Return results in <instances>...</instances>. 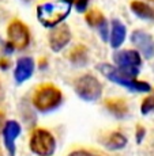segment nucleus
Returning <instances> with one entry per match:
<instances>
[{
  "label": "nucleus",
  "mask_w": 154,
  "mask_h": 156,
  "mask_svg": "<svg viewBox=\"0 0 154 156\" xmlns=\"http://www.w3.org/2000/svg\"><path fill=\"white\" fill-rule=\"evenodd\" d=\"M7 38L15 49H25L30 44V31L23 22L14 20L7 29Z\"/></svg>",
  "instance_id": "7"
},
{
  "label": "nucleus",
  "mask_w": 154,
  "mask_h": 156,
  "mask_svg": "<svg viewBox=\"0 0 154 156\" xmlns=\"http://www.w3.org/2000/svg\"><path fill=\"white\" fill-rule=\"evenodd\" d=\"M22 133V126L18 121L15 119H11V121H7L4 125V129L2 132V136H3V141H4L6 149H7L8 155L10 156H15V152H17V143L18 137L21 136Z\"/></svg>",
  "instance_id": "9"
},
{
  "label": "nucleus",
  "mask_w": 154,
  "mask_h": 156,
  "mask_svg": "<svg viewBox=\"0 0 154 156\" xmlns=\"http://www.w3.org/2000/svg\"><path fill=\"white\" fill-rule=\"evenodd\" d=\"M36 64L34 60L32 57H21L17 61V65L14 68V79L18 84H23L25 82H28L29 79H32V76L34 75Z\"/></svg>",
  "instance_id": "11"
},
{
  "label": "nucleus",
  "mask_w": 154,
  "mask_h": 156,
  "mask_svg": "<svg viewBox=\"0 0 154 156\" xmlns=\"http://www.w3.org/2000/svg\"><path fill=\"white\" fill-rule=\"evenodd\" d=\"M152 112H154V90L141 103V113L143 115H147V114H150Z\"/></svg>",
  "instance_id": "16"
},
{
  "label": "nucleus",
  "mask_w": 154,
  "mask_h": 156,
  "mask_svg": "<svg viewBox=\"0 0 154 156\" xmlns=\"http://www.w3.org/2000/svg\"><path fill=\"white\" fill-rule=\"evenodd\" d=\"M56 147L55 136L47 129H36L29 139V149L36 156H53Z\"/></svg>",
  "instance_id": "4"
},
{
  "label": "nucleus",
  "mask_w": 154,
  "mask_h": 156,
  "mask_svg": "<svg viewBox=\"0 0 154 156\" xmlns=\"http://www.w3.org/2000/svg\"><path fill=\"white\" fill-rule=\"evenodd\" d=\"M72 3L70 0H53L37 5V19L45 29H55L60 26L71 14Z\"/></svg>",
  "instance_id": "1"
},
{
  "label": "nucleus",
  "mask_w": 154,
  "mask_h": 156,
  "mask_svg": "<svg viewBox=\"0 0 154 156\" xmlns=\"http://www.w3.org/2000/svg\"><path fill=\"white\" fill-rule=\"evenodd\" d=\"M75 92L85 102H96L102 97V84L96 76L86 73L77 79Z\"/></svg>",
  "instance_id": "6"
},
{
  "label": "nucleus",
  "mask_w": 154,
  "mask_h": 156,
  "mask_svg": "<svg viewBox=\"0 0 154 156\" xmlns=\"http://www.w3.org/2000/svg\"><path fill=\"white\" fill-rule=\"evenodd\" d=\"M131 42L145 58H152L154 56V38L143 30H135L131 34Z\"/></svg>",
  "instance_id": "8"
},
{
  "label": "nucleus",
  "mask_w": 154,
  "mask_h": 156,
  "mask_svg": "<svg viewBox=\"0 0 154 156\" xmlns=\"http://www.w3.org/2000/svg\"><path fill=\"white\" fill-rule=\"evenodd\" d=\"M0 95H2V90H0Z\"/></svg>",
  "instance_id": "21"
},
{
  "label": "nucleus",
  "mask_w": 154,
  "mask_h": 156,
  "mask_svg": "<svg viewBox=\"0 0 154 156\" xmlns=\"http://www.w3.org/2000/svg\"><path fill=\"white\" fill-rule=\"evenodd\" d=\"M72 3V7L77 8L78 12H85L87 10V5H89V0H70Z\"/></svg>",
  "instance_id": "17"
},
{
  "label": "nucleus",
  "mask_w": 154,
  "mask_h": 156,
  "mask_svg": "<svg viewBox=\"0 0 154 156\" xmlns=\"http://www.w3.org/2000/svg\"><path fill=\"white\" fill-rule=\"evenodd\" d=\"M128 144V140L123 133L120 132H113L108 136V139L105 140L104 147L108 151H120V149H124Z\"/></svg>",
  "instance_id": "15"
},
{
  "label": "nucleus",
  "mask_w": 154,
  "mask_h": 156,
  "mask_svg": "<svg viewBox=\"0 0 154 156\" xmlns=\"http://www.w3.org/2000/svg\"><path fill=\"white\" fill-rule=\"evenodd\" d=\"M130 10L137 15L139 19L143 20H154V8L150 7L149 4L139 0H134V2L130 4Z\"/></svg>",
  "instance_id": "14"
},
{
  "label": "nucleus",
  "mask_w": 154,
  "mask_h": 156,
  "mask_svg": "<svg viewBox=\"0 0 154 156\" xmlns=\"http://www.w3.org/2000/svg\"><path fill=\"white\" fill-rule=\"evenodd\" d=\"M6 119H4V114L0 113V133L3 132V129H4V125H6Z\"/></svg>",
  "instance_id": "20"
},
{
  "label": "nucleus",
  "mask_w": 154,
  "mask_h": 156,
  "mask_svg": "<svg viewBox=\"0 0 154 156\" xmlns=\"http://www.w3.org/2000/svg\"><path fill=\"white\" fill-rule=\"evenodd\" d=\"M67 156H101V155H97V154H94V152L86 151V149H77V151L70 152Z\"/></svg>",
  "instance_id": "18"
},
{
  "label": "nucleus",
  "mask_w": 154,
  "mask_h": 156,
  "mask_svg": "<svg viewBox=\"0 0 154 156\" xmlns=\"http://www.w3.org/2000/svg\"><path fill=\"white\" fill-rule=\"evenodd\" d=\"M127 37V27L126 25L119 19H113L111 22V34H109V44L113 49H119L126 41Z\"/></svg>",
  "instance_id": "13"
},
{
  "label": "nucleus",
  "mask_w": 154,
  "mask_h": 156,
  "mask_svg": "<svg viewBox=\"0 0 154 156\" xmlns=\"http://www.w3.org/2000/svg\"><path fill=\"white\" fill-rule=\"evenodd\" d=\"M71 41V31L67 25H60L57 27L52 29L48 37V42H49V48L52 52H60L63 50Z\"/></svg>",
  "instance_id": "10"
},
{
  "label": "nucleus",
  "mask_w": 154,
  "mask_h": 156,
  "mask_svg": "<svg viewBox=\"0 0 154 156\" xmlns=\"http://www.w3.org/2000/svg\"><path fill=\"white\" fill-rule=\"evenodd\" d=\"M97 69L101 72V75L105 79L120 87H124L128 91L139 92V94H150L153 91L152 86L147 82H141V80H137L128 75L123 73L119 68H116L112 64H100L97 65Z\"/></svg>",
  "instance_id": "2"
},
{
  "label": "nucleus",
  "mask_w": 154,
  "mask_h": 156,
  "mask_svg": "<svg viewBox=\"0 0 154 156\" xmlns=\"http://www.w3.org/2000/svg\"><path fill=\"white\" fill-rule=\"evenodd\" d=\"M86 22L89 23L92 27H94L98 31L100 37L102 38V41H109V23L104 18V15L98 11H90L86 16Z\"/></svg>",
  "instance_id": "12"
},
{
  "label": "nucleus",
  "mask_w": 154,
  "mask_h": 156,
  "mask_svg": "<svg viewBox=\"0 0 154 156\" xmlns=\"http://www.w3.org/2000/svg\"><path fill=\"white\" fill-rule=\"evenodd\" d=\"M63 94L56 86L44 84L36 90L33 95V105L40 113H51L62 105Z\"/></svg>",
  "instance_id": "3"
},
{
  "label": "nucleus",
  "mask_w": 154,
  "mask_h": 156,
  "mask_svg": "<svg viewBox=\"0 0 154 156\" xmlns=\"http://www.w3.org/2000/svg\"><path fill=\"white\" fill-rule=\"evenodd\" d=\"M143 136H145V129L139 128V129H138V134H137V137H138L137 141H138V143H141L142 140H143Z\"/></svg>",
  "instance_id": "19"
},
{
  "label": "nucleus",
  "mask_w": 154,
  "mask_h": 156,
  "mask_svg": "<svg viewBox=\"0 0 154 156\" xmlns=\"http://www.w3.org/2000/svg\"><path fill=\"white\" fill-rule=\"evenodd\" d=\"M115 67L119 68L123 73L137 79L142 67V56L138 50H116L113 53Z\"/></svg>",
  "instance_id": "5"
}]
</instances>
